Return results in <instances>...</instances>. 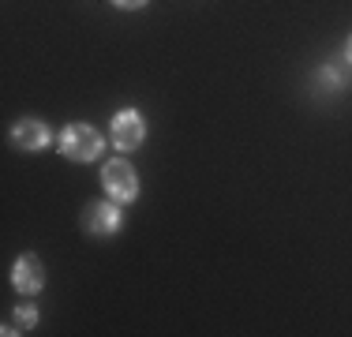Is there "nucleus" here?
I'll return each mask as SVG.
<instances>
[{
    "label": "nucleus",
    "instance_id": "f257e3e1",
    "mask_svg": "<svg viewBox=\"0 0 352 337\" xmlns=\"http://www.w3.org/2000/svg\"><path fill=\"white\" fill-rule=\"evenodd\" d=\"M60 150L72 157V162H94L102 154V135L87 124H72L68 131L60 135Z\"/></svg>",
    "mask_w": 352,
    "mask_h": 337
},
{
    "label": "nucleus",
    "instance_id": "f03ea898",
    "mask_svg": "<svg viewBox=\"0 0 352 337\" xmlns=\"http://www.w3.org/2000/svg\"><path fill=\"white\" fill-rule=\"evenodd\" d=\"M102 180H105L109 195L120 199V202L135 199V191H139V184H135V168H131L128 162H109V165H105V173H102Z\"/></svg>",
    "mask_w": 352,
    "mask_h": 337
},
{
    "label": "nucleus",
    "instance_id": "7ed1b4c3",
    "mask_svg": "<svg viewBox=\"0 0 352 337\" xmlns=\"http://www.w3.org/2000/svg\"><path fill=\"white\" fill-rule=\"evenodd\" d=\"M113 142L120 150H135L142 142V116L135 113V109H124V113L113 120Z\"/></svg>",
    "mask_w": 352,
    "mask_h": 337
},
{
    "label": "nucleus",
    "instance_id": "20e7f679",
    "mask_svg": "<svg viewBox=\"0 0 352 337\" xmlns=\"http://www.w3.org/2000/svg\"><path fill=\"white\" fill-rule=\"evenodd\" d=\"M82 225H87L94 236H109V232L120 229V210H113L109 202H98V206L87 210V221H82Z\"/></svg>",
    "mask_w": 352,
    "mask_h": 337
},
{
    "label": "nucleus",
    "instance_id": "39448f33",
    "mask_svg": "<svg viewBox=\"0 0 352 337\" xmlns=\"http://www.w3.org/2000/svg\"><path fill=\"white\" fill-rule=\"evenodd\" d=\"M12 281H15V289H19V292H38L41 281H45V277H41V263L34 255H23L19 263H15Z\"/></svg>",
    "mask_w": 352,
    "mask_h": 337
},
{
    "label": "nucleus",
    "instance_id": "423d86ee",
    "mask_svg": "<svg viewBox=\"0 0 352 337\" xmlns=\"http://www.w3.org/2000/svg\"><path fill=\"white\" fill-rule=\"evenodd\" d=\"M12 139H15V146H19V150H41L49 142V128H45V124H38V120H23L19 128L12 131Z\"/></svg>",
    "mask_w": 352,
    "mask_h": 337
},
{
    "label": "nucleus",
    "instance_id": "0eeeda50",
    "mask_svg": "<svg viewBox=\"0 0 352 337\" xmlns=\"http://www.w3.org/2000/svg\"><path fill=\"white\" fill-rule=\"evenodd\" d=\"M34 326V307H19L12 318H8V334H23Z\"/></svg>",
    "mask_w": 352,
    "mask_h": 337
},
{
    "label": "nucleus",
    "instance_id": "6e6552de",
    "mask_svg": "<svg viewBox=\"0 0 352 337\" xmlns=\"http://www.w3.org/2000/svg\"><path fill=\"white\" fill-rule=\"evenodd\" d=\"M113 4H116V8H142L146 0H113Z\"/></svg>",
    "mask_w": 352,
    "mask_h": 337
},
{
    "label": "nucleus",
    "instance_id": "1a4fd4ad",
    "mask_svg": "<svg viewBox=\"0 0 352 337\" xmlns=\"http://www.w3.org/2000/svg\"><path fill=\"white\" fill-rule=\"evenodd\" d=\"M349 61H352V41H349Z\"/></svg>",
    "mask_w": 352,
    "mask_h": 337
}]
</instances>
